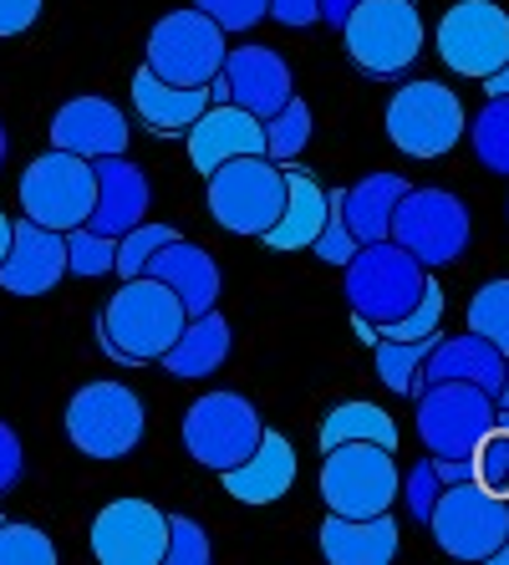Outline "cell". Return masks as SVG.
<instances>
[{
  "instance_id": "44",
  "label": "cell",
  "mask_w": 509,
  "mask_h": 565,
  "mask_svg": "<svg viewBox=\"0 0 509 565\" xmlns=\"http://www.w3.org/2000/svg\"><path fill=\"white\" fill-rule=\"evenodd\" d=\"M41 21V0H0V36H26Z\"/></svg>"
},
{
  "instance_id": "24",
  "label": "cell",
  "mask_w": 509,
  "mask_h": 565,
  "mask_svg": "<svg viewBox=\"0 0 509 565\" xmlns=\"http://www.w3.org/2000/svg\"><path fill=\"white\" fill-rule=\"evenodd\" d=\"M397 520L392 510L382 514H331L327 510V525H321V555L331 565H392L397 561Z\"/></svg>"
},
{
  "instance_id": "46",
  "label": "cell",
  "mask_w": 509,
  "mask_h": 565,
  "mask_svg": "<svg viewBox=\"0 0 509 565\" xmlns=\"http://www.w3.org/2000/svg\"><path fill=\"white\" fill-rule=\"evenodd\" d=\"M433 463H438V479H444V489L469 484V479H474V459H469V454H458V459H438V454H433Z\"/></svg>"
},
{
  "instance_id": "10",
  "label": "cell",
  "mask_w": 509,
  "mask_h": 565,
  "mask_svg": "<svg viewBox=\"0 0 509 565\" xmlns=\"http://www.w3.org/2000/svg\"><path fill=\"white\" fill-rule=\"evenodd\" d=\"M179 434H183V454L189 459L224 473L255 454L265 423H261V408L245 393H224L220 387V393H204L199 403H189Z\"/></svg>"
},
{
  "instance_id": "19",
  "label": "cell",
  "mask_w": 509,
  "mask_h": 565,
  "mask_svg": "<svg viewBox=\"0 0 509 565\" xmlns=\"http://www.w3.org/2000/svg\"><path fill=\"white\" fill-rule=\"evenodd\" d=\"M97 169V204H92V230L97 235H113L123 239L128 230L148 220V204H153V189H148V173L132 163L128 153H107V158H92Z\"/></svg>"
},
{
  "instance_id": "2",
  "label": "cell",
  "mask_w": 509,
  "mask_h": 565,
  "mask_svg": "<svg viewBox=\"0 0 509 565\" xmlns=\"http://www.w3.org/2000/svg\"><path fill=\"white\" fill-rule=\"evenodd\" d=\"M341 41L357 72L372 82H403L423 56V15L413 0H362L341 21Z\"/></svg>"
},
{
  "instance_id": "39",
  "label": "cell",
  "mask_w": 509,
  "mask_h": 565,
  "mask_svg": "<svg viewBox=\"0 0 509 565\" xmlns=\"http://www.w3.org/2000/svg\"><path fill=\"white\" fill-rule=\"evenodd\" d=\"M311 255L316 260H327V265H347L357 255V235L347 230V214H341V189H331L327 194V224H321Z\"/></svg>"
},
{
  "instance_id": "3",
  "label": "cell",
  "mask_w": 509,
  "mask_h": 565,
  "mask_svg": "<svg viewBox=\"0 0 509 565\" xmlns=\"http://www.w3.org/2000/svg\"><path fill=\"white\" fill-rule=\"evenodd\" d=\"M341 276H347L341 290H347L352 316H362L372 327H388V321L407 316L423 301V286H428V270H423L397 239L357 245V255L341 265Z\"/></svg>"
},
{
  "instance_id": "11",
  "label": "cell",
  "mask_w": 509,
  "mask_h": 565,
  "mask_svg": "<svg viewBox=\"0 0 509 565\" xmlns=\"http://www.w3.org/2000/svg\"><path fill=\"white\" fill-rule=\"evenodd\" d=\"M392 239L423 270H438V265H454L469 250L474 220L464 210V199L448 194V189H407L397 199V214H392Z\"/></svg>"
},
{
  "instance_id": "35",
  "label": "cell",
  "mask_w": 509,
  "mask_h": 565,
  "mask_svg": "<svg viewBox=\"0 0 509 565\" xmlns=\"http://www.w3.org/2000/svg\"><path fill=\"white\" fill-rule=\"evenodd\" d=\"M0 565H56V540L26 520H0Z\"/></svg>"
},
{
  "instance_id": "23",
  "label": "cell",
  "mask_w": 509,
  "mask_h": 565,
  "mask_svg": "<svg viewBox=\"0 0 509 565\" xmlns=\"http://www.w3.org/2000/svg\"><path fill=\"white\" fill-rule=\"evenodd\" d=\"M428 382H474V387L499 397V387H505V352L489 337H479V331L438 337L418 372V387H428Z\"/></svg>"
},
{
  "instance_id": "16",
  "label": "cell",
  "mask_w": 509,
  "mask_h": 565,
  "mask_svg": "<svg viewBox=\"0 0 509 565\" xmlns=\"http://www.w3.org/2000/svg\"><path fill=\"white\" fill-rule=\"evenodd\" d=\"M62 280H66V235L21 214L11 250L0 260V290H11V296H46Z\"/></svg>"
},
{
  "instance_id": "14",
  "label": "cell",
  "mask_w": 509,
  "mask_h": 565,
  "mask_svg": "<svg viewBox=\"0 0 509 565\" xmlns=\"http://www.w3.org/2000/svg\"><path fill=\"white\" fill-rule=\"evenodd\" d=\"M438 56L448 72L484 82L509 62V11L495 0H458L438 21Z\"/></svg>"
},
{
  "instance_id": "42",
  "label": "cell",
  "mask_w": 509,
  "mask_h": 565,
  "mask_svg": "<svg viewBox=\"0 0 509 565\" xmlns=\"http://www.w3.org/2000/svg\"><path fill=\"white\" fill-rule=\"evenodd\" d=\"M204 15H214L224 26V36L230 31H250V26H261L265 15H271V0H194Z\"/></svg>"
},
{
  "instance_id": "29",
  "label": "cell",
  "mask_w": 509,
  "mask_h": 565,
  "mask_svg": "<svg viewBox=\"0 0 509 565\" xmlns=\"http://www.w3.org/2000/svg\"><path fill=\"white\" fill-rule=\"evenodd\" d=\"M316 438H321V454L337 444H357V438L397 454V423H392V413H382L378 403H337V408L321 418V434Z\"/></svg>"
},
{
  "instance_id": "41",
  "label": "cell",
  "mask_w": 509,
  "mask_h": 565,
  "mask_svg": "<svg viewBox=\"0 0 509 565\" xmlns=\"http://www.w3.org/2000/svg\"><path fill=\"white\" fill-rule=\"evenodd\" d=\"M438 494H444V479H438V463L418 459L413 469H407V484H403V500H407V520H418V525H428L433 520V504H438Z\"/></svg>"
},
{
  "instance_id": "9",
  "label": "cell",
  "mask_w": 509,
  "mask_h": 565,
  "mask_svg": "<svg viewBox=\"0 0 509 565\" xmlns=\"http://www.w3.org/2000/svg\"><path fill=\"white\" fill-rule=\"evenodd\" d=\"M403 494V473H397V459L392 448L382 444H337L327 448V463H321V500H327L331 514H382L397 504Z\"/></svg>"
},
{
  "instance_id": "51",
  "label": "cell",
  "mask_w": 509,
  "mask_h": 565,
  "mask_svg": "<svg viewBox=\"0 0 509 565\" xmlns=\"http://www.w3.org/2000/svg\"><path fill=\"white\" fill-rule=\"evenodd\" d=\"M499 408H509V356H505V387H499Z\"/></svg>"
},
{
  "instance_id": "37",
  "label": "cell",
  "mask_w": 509,
  "mask_h": 565,
  "mask_svg": "<svg viewBox=\"0 0 509 565\" xmlns=\"http://www.w3.org/2000/svg\"><path fill=\"white\" fill-rule=\"evenodd\" d=\"M474 484H484L489 494H505L509 500V428L505 423H495L489 434L474 444Z\"/></svg>"
},
{
  "instance_id": "15",
  "label": "cell",
  "mask_w": 509,
  "mask_h": 565,
  "mask_svg": "<svg viewBox=\"0 0 509 565\" xmlns=\"http://www.w3.org/2000/svg\"><path fill=\"white\" fill-rule=\"evenodd\" d=\"M92 555L103 565H163L169 514L148 500H113L92 520Z\"/></svg>"
},
{
  "instance_id": "50",
  "label": "cell",
  "mask_w": 509,
  "mask_h": 565,
  "mask_svg": "<svg viewBox=\"0 0 509 565\" xmlns=\"http://www.w3.org/2000/svg\"><path fill=\"white\" fill-rule=\"evenodd\" d=\"M210 103H230V82H224V77L210 82Z\"/></svg>"
},
{
  "instance_id": "25",
  "label": "cell",
  "mask_w": 509,
  "mask_h": 565,
  "mask_svg": "<svg viewBox=\"0 0 509 565\" xmlns=\"http://www.w3.org/2000/svg\"><path fill=\"white\" fill-rule=\"evenodd\" d=\"M286 210H280V220L271 224L261 235L265 250L275 255H290V250H311L316 235H321V224H327V189L316 184L306 169H296V163H286Z\"/></svg>"
},
{
  "instance_id": "27",
  "label": "cell",
  "mask_w": 509,
  "mask_h": 565,
  "mask_svg": "<svg viewBox=\"0 0 509 565\" xmlns=\"http://www.w3.org/2000/svg\"><path fill=\"white\" fill-rule=\"evenodd\" d=\"M230 347H235V331L220 316V306L204 316H189V327L179 331V342L163 352V372L179 382H204L230 362Z\"/></svg>"
},
{
  "instance_id": "20",
  "label": "cell",
  "mask_w": 509,
  "mask_h": 565,
  "mask_svg": "<svg viewBox=\"0 0 509 565\" xmlns=\"http://www.w3.org/2000/svg\"><path fill=\"white\" fill-rule=\"evenodd\" d=\"M46 132H52V148H66V153H82V158L128 153V138H132L123 107H113L107 97H72V103H62Z\"/></svg>"
},
{
  "instance_id": "33",
  "label": "cell",
  "mask_w": 509,
  "mask_h": 565,
  "mask_svg": "<svg viewBox=\"0 0 509 565\" xmlns=\"http://www.w3.org/2000/svg\"><path fill=\"white\" fill-rule=\"evenodd\" d=\"M464 321H469V331L489 337V342L509 356V276L484 280V286L474 290V301H469V311H464Z\"/></svg>"
},
{
  "instance_id": "17",
  "label": "cell",
  "mask_w": 509,
  "mask_h": 565,
  "mask_svg": "<svg viewBox=\"0 0 509 565\" xmlns=\"http://www.w3.org/2000/svg\"><path fill=\"white\" fill-rule=\"evenodd\" d=\"M220 77L230 82V103H240L261 122L296 97V77H290L286 56L275 52V46H230Z\"/></svg>"
},
{
  "instance_id": "45",
  "label": "cell",
  "mask_w": 509,
  "mask_h": 565,
  "mask_svg": "<svg viewBox=\"0 0 509 565\" xmlns=\"http://www.w3.org/2000/svg\"><path fill=\"white\" fill-rule=\"evenodd\" d=\"M271 21H280L290 31H306L321 21V0H271Z\"/></svg>"
},
{
  "instance_id": "21",
  "label": "cell",
  "mask_w": 509,
  "mask_h": 565,
  "mask_svg": "<svg viewBox=\"0 0 509 565\" xmlns=\"http://www.w3.org/2000/svg\"><path fill=\"white\" fill-rule=\"evenodd\" d=\"M144 276L163 280V286L173 290L183 301V311L189 316H204L220 306V290H224V276H220V260H214L204 245H194V239H169L163 250L148 260Z\"/></svg>"
},
{
  "instance_id": "32",
  "label": "cell",
  "mask_w": 509,
  "mask_h": 565,
  "mask_svg": "<svg viewBox=\"0 0 509 565\" xmlns=\"http://www.w3.org/2000/svg\"><path fill=\"white\" fill-rule=\"evenodd\" d=\"M306 143H311V107L300 103V97H290L280 113L265 118V153L275 163H296L306 153Z\"/></svg>"
},
{
  "instance_id": "40",
  "label": "cell",
  "mask_w": 509,
  "mask_h": 565,
  "mask_svg": "<svg viewBox=\"0 0 509 565\" xmlns=\"http://www.w3.org/2000/svg\"><path fill=\"white\" fill-rule=\"evenodd\" d=\"M214 561V545L204 535L199 520L189 514H169V551H163V565H210Z\"/></svg>"
},
{
  "instance_id": "13",
  "label": "cell",
  "mask_w": 509,
  "mask_h": 565,
  "mask_svg": "<svg viewBox=\"0 0 509 565\" xmlns=\"http://www.w3.org/2000/svg\"><path fill=\"white\" fill-rule=\"evenodd\" d=\"M438 551L454 555V561H495V551L509 535V500L505 494H489L484 484H454L438 494L428 520Z\"/></svg>"
},
{
  "instance_id": "53",
  "label": "cell",
  "mask_w": 509,
  "mask_h": 565,
  "mask_svg": "<svg viewBox=\"0 0 509 565\" xmlns=\"http://www.w3.org/2000/svg\"><path fill=\"white\" fill-rule=\"evenodd\" d=\"M6 153H11V138H6V122H0V163H6Z\"/></svg>"
},
{
  "instance_id": "54",
  "label": "cell",
  "mask_w": 509,
  "mask_h": 565,
  "mask_svg": "<svg viewBox=\"0 0 509 565\" xmlns=\"http://www.w3.org/2000/svg\"><path fill=\"white\" fill-rule=\"evenodd\" d=\"M0 520H6V514H0Z\"/></svg>"
},
{
  "instance_id": "38",
  "label": "cell",
  "mask_w": 509,
  "mask_h": 565,
  "mask_svg": "<svg viewBox=\"0 0 509 565\" xmlns=\"http://www.w3.org/2000/svg\"><path fill=\"white\" fill-rule=\"evenodd\" d=\"M438 327H444V290H438V280H428V286H423V301L413 306L407 316H397V321L378 327V337L413 342V337H438Z\"/></svg>"
},
{
  "instance_id": "12",
  "label": "cell",
  "mask_w": 509,
  "mask_h": 565,
  "mask_svg": "<svg viewBox=\"0 0 509 565\" xmlns=\"http://www.w3.org/2000/svg\"><path fill=\"white\" fill-rule=\"evenodd\" d=\"M413 397H418V438L438 459L474 454V444L499 423V397L474 382H428Z\"/></svg>"
},
{
  "instance_id": "36",
  "label": "cell",
  "mask_w": 509,
  "mask_h": 565,
  "mask_svg": "<svg viewBox=\"0 0 509 565\" xmlns=\"http://www.w3.org/2000/svg\"><path fill=\"white\" fill-rule=\"evenodd\" d=\"M169 239H179V230L173 224H153V220H144L138 230H128V235L118 239V270L113 276L118 280H132V276H144L148 270V260H153Z\"/></svg>"
},
{
  "instance_id": "7",
  "label": "cell",
  "mask_w": 509,
  "mask_h": 565,
  "mask_svg": "<svg viewBox=\"0 0 509 565\" xmlns=\"http://www.w3.org/2000/svg\"><path fill=\"white\" fill-rule=\"evenodd\" d=\"M388 143L407 158H444L464 143L469 132V113L458 103V93H448L444 82H407L397 87L382 113Z\"/></svg>"
},
{
  "instance_id": "34",
  "label": "cell",
  "mask_w": 509,
  "mask_h": 565,
  "mask_svg": "<svg viewBox=\"0 0 509 565\" xmlns=\"http://www.w3.org/2000/svg\"><path fill=\"white\" fill-rule=\"evenodd\" d=\"M113 270H118V239L113 235H97L92 224L66 235V276L97 280V276H113Z\"/></svg>"
},
{
  "instance_id": "4",
  "label": "cell",
  "mask_w": 509,
  "mask_h": 565,
  "mask_svg": "<svg viewBox=\"0 0 509 565\" xmlns=\"http://www.w3.org/2000/svg\"><path fill=\"white\" fill-rule=\"evenodd\" d=\"M286 163H275L271 153H240L210 173V214L230 235H255L261 239L280 210H286Z\"/></svg>"
},
{
  "instance_id": "28",
  "label": "cell",
  "mask_w": 509,
  "mask_h": 565,
  "mask_svg": "<svg viewBox=\"0 0 509 565\" xmlns=\"http://www.w3.org/2000/svg\"><path fill=\"white\" fill-rule=\"evenodd\" d=\"M403 194H407L403 173H367L362 184L341 189V214H347V230L357 235V245L392 239V214H397Z\"/></svg>"
},
{
  "instance_id": "1",
  "label": "cell",
  "mask_w": 509,
  "mask_h": 565,
  "mask_svg": "<svg viewBox=\"0 0 509 565\" xmlns=\"http://www.w3.org/2000/svg\"><path fill=\"white\" fill-rule=\"evenodd\" d=\"M183 327H189V311L179 296L153 276H132L113 290V301L97 316V342L123 367H153L179 342Z\"/></svg>"
},
{
  "instance_id": "31",
  "label": "cell",
  "mask_w": 509,
  "mask_h": 565,
  "mask_svg": "<svg viewBox=\"0 0 509 565\" xmlns=\"http://www.w3.org/2000/svg\"><path fill=\"white\" fill-rule=\"evenodd\" d=\"M464 138L474 143V158H479L484 169L509 179V97H489Z\"/></svg>"
},
{
  "instance_id": "5",
  "label": "cell",
  "mask_w": 509,
  "mask_h": 565,
  "mask_svg": "<svg viewBox=\"0 0 509 565\" xmlns=\"http://www.w3.org/2000/svg\"><path fill=\"white\" fill-rule=\"evenodd\" d=\"M148 434V413L144 397L123 387V382H87L66 397V438L77 454L97 463L128 459L132 448Z\"/></svg>"
},
{
  "instance_id": "52",
  "label": "cell",
  "mask_w": 509,
  "mask_h": 565,
  "mask_svg": "<svg viewBox=\"0 0 509 565\" xmlns=\"http://www.w3.org/2000/svg\"><path fill=\"white\" fill-rule=\"evenodd\" d=\"M489 565H509V535H505V545L495 551V561H489Z\"/></svg>"
},
{
  "instance_id": "8",
  "label": "cell",
  "mask_w": 509,
  "mask_h": 565,
  "mask_svg": "<svg viewBox=\"0 0 509 565\" xmlns=\"http://www.w3.org/2000/svg\"><path fill=\"white\" fill-rule=\"evenodd\" d=\"M224 26L214 15H204L199 6H183V11H169L148 31L144 46V66L158 72L173 87H210L224 66Z\"/></svg>"
},
{
  "instance_id": "49",
  "label": "cell",
  "mask_w": 509,
  "mask_h": 565,
  "mask_svg": "<svg viewBox=\"0 0 509 565\" xmlns=\"http://www.w3.org/2000/svg\"><path fill=\"white\" fill-rule=\"evenodd\" d=\"M11 235H15V220L0 210V260H6V250H11Z\"/></svg>"
},
{
  "instance_id": "48",
  "label": "cell",
  "mask_w": 509,
  "mask_h": 565,
  "mask_svg": "<svg viewBox=\"0 0 509 565\" xmlns=\"http://www.w3.org/2000/svg\"><path fill=\"white\" fill-rule=\"evenodd\" d=\"M484 93H489V97H509V62L499 66V72H489V77H484Z\"/></svg>"
},
{
  "instance_id": "18",
  "label": "cell",
  "mask_w": 509,
  "mask_h": 565,
  "mask_svg": "<svg viewBox=\"0 0 509 565\" xmlns=\"http://www.w3.org/2000/svg\"><path fill=\"white\" fill-rule=\"evenodd\" d=\"M183 143H189V163L210 179L230 158L265 153V122L255 113H245L240 103H210L194 118V128L183 132Z\"/></svg>"
},
{
  "instance_id": "26",
  "label": "cell",
  "mask_w": 509,
  "mask_h": 565,
  "mask_svg": "<svg viewBox=\"0 0 509 565\" xmlns=\"http://www.w3.org/2000/svg\"><path fill=\"white\" fill-rule=\"evenodd\" d=\"M210 107V87H173L158 72L138 66L132 72V113L158 132V138H179L194 128V118Z\"/></svg>"
},
{
  "instance_id": "30",
  "label": "cell",
  "mask_w": 509,
  "mask_h": 565,
  "mask_svg": "<svg viewBox=\"0 0 509 565\" xmlns=\"http://www.w3.org/2000/svg\"><path fill=\"white\" fill-rule=\"evenodd\" d=\"M433 342H438V337H413V342L378 337V342H372V362H378L382 387H388V393H397V397L418 393V372H423V362H428Z\"/></svg>"
},
{
  "instance_id": "22",
  "label": "cell",
  "mask_w": 509,
  "mask_h": 565,
  "mask_svg": "<svg viewBox=\"0 0 509 565\" xmlns=\"http://www.w3.org/2000/svg\"><path fill=\"white\" fill-rule=\"evenodd\" d=\"M296 473H300V459H296V448H290V438L265 428L255 454H250L245 463H235V469H224L220 484H224V494L240 504H275L290 494Z\"/></svg>"
},
{
  "instance_id": "6",
  "label": "cell",
  "mask_w": 509,
  "mask_h": 565,
  "mask_svg": "<svg viewBox=\"0 0 509 565\" xmlns=\"http://www.w3.org/2000/svg\"><path fill=\"white\" fill-rule=\"evenodd\" d=\"M15 199H21V214L46 230H82L92 220V204H97V169L92 158L66 153V148H52L26 163L21 184H15Z\"/></svg>"
},
{
  "instance_id": "47",
  "label": "cell",
  "mask_w": 509,
  "mask_h": 565,
  "mask_svg": "<svg viewBox=\"0 0 509 565\" xmlns=\"http://www.w3.org/2000/svg\"><path fill=\"white\" fill-rule=\"evenodd\" d=\"M357 6H362V0H321V21H327L331 31H341V21H347Z\"/></svg>"
},
{
  "instance_id": "43",
  "label": "cell",
  "mask_w": 509,
  "mask_h": 565,
  "mask_svg": "<svg viewBox=\"0 0 509 565\" xmlns=\"http://www.w3.org/2000/svg\"><path fill=\"white\" fill-rule=\"evenodd\" d=\"M21 473H26V448H21L11 423H0V494H11L21 484Z\"/></svg>"
}]
</instances>
